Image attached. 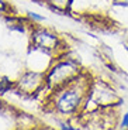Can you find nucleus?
I'll list each match as a JSON object with an SVG mask.
<instances>
[{"instance_id":"nucleus-1","label":"nucleus","mask_w":128,"mask_h":130,"mask_svg":"<svg viewBox=\"0 0 128 130\" xmlns=\"http://www.w3.org/2000/svg\"><path fill=\"white\" fill-rule=\"evenodd\" d=\"M122 126H128V113L125 115V117H124V122H122Z\"/></svg>"},{"instance_id":"nucleus-2","label":"nucleus","mask_w":128,"mask_h":130,"mask_svg":"<svg viewBox=\"0 0 128 130\" xmlns=\"http://www.w3.org/2000/svg\"><path fill=\"white\" fill-rule=\"evenodd\" d=\"M3 9H4V4L2 3V0H0V10H3Z\"/></svg>"}]
</instances>
